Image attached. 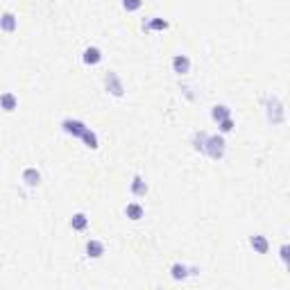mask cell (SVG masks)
Wrapping results in <instances>:
<instances>
[{
  "label": "cell",
  "mask_w": 290,
  "mask_h": 290,
  "mask_svg": "<svg viewBox=\"0 0 290 290\" xmlns=\"http://www.w3.org/2000/svg\"><path fill=\"white\" fill-rule=\"evenodd\" d=\"M265 107H267V120L272 125H281L286 120V109L279 95H267Z\"/></svg>",
  "instance_id": "2"
},
{
  "label": "cell",
  "mask_w": 290,
  "mask_h": 290,
  "mask_svg": "<svg viewBox=\"0 0 290 290\" xmlns=\"http://www.w3.org/2000/svg\"><path fill=\"white\" fill-rule=\"evenodd\" d=\"M0 30L7 32V34H14L18 30V16L14 12H5L0 16Z\"/></svg>",
  "instance_id": "5"
},
{
  "label": "cell",
  "mask_w": 290,
  "mask_h": 290,
  "mask_svg": "<svg viewBox=\"0 0 290 290\" xmlns=\"http://www.w3.org/2000/svg\"><path fill=\"white\" fill-rule=\"evenodd\" d=\"M82 61L86 66H98L102 61V50L98 46H89V48H84V53H82Z\"/></svg>",
  "instance_id": "8"
},
{
  "label": "cell",
  "mask_w": 290,
  "mask_h": 290,
  "mask_svg": "<svg viewBox=\"0 0 290 290\" xmlns=\"http://www.w3.org/2000/svg\"><path fill=\"white\" fill-rule=\"evenodd\" d=\"M211 116H213V120H215V123H220V120L229 118V116H231V109L227 107V105H215V107H213V111H211Z\"/></svg>",
  "instance_id": "17"
},
{
  "label": "cell",
  "mask_w": 290,
  "mask_h": 290,
  "mask_svg": "<svg viewBox=\"0 0 290 290\" xmlns=\"http://www.w3.org/2000/svg\"><path fill=\"white\" fill-rule=\"evenodd\" d=\"M170 277L175 279V281H184V279L190 277V267L186 265V263H175V265L170 267Z\"/></svg>",
  "instance_id": "15"
},
{
  "label": "cell",
  "mask_w": 290,
  "mask_h": 290,
  "mask_svg": "<svg viewBox=\"0 0 290 290\" xmlns=\"http://www.w3.org/2000/svg\"><path fill=\"white\" fill-rule=\"evenodd\" d=\"M143 30L163 32V30H168V21H166V18H159V16H152L150 21H145V23H143Z\"/></svg>",
  "instance_id": "14"
},
{
  "label": "cell",
  "mask_w": 290,
  "mask_h": 290,
  "mask_svg": "<svg viewBox=\"0 0 290 290\" xmlns=\"http://www.w3.org/2000/svg\"><path fill=\"white\" fill-rule=\"evenodd\" d=\"M207 132H195V136H193V148H195V152L204 154V143H207Z\"/></svg>",
  "instance_id": "18"
},
{
  "label": "cell",
  "mask_w": 290,
  "mask_h": 290,
  "mask_svg": "<svg viewBox=\"0 0 290 290\" xmlns=\"http://www.w3.org/2000/svg\"><path fill=\"white\" fill-rule=\"evenodd\" d=\"M105 86H107V91L113 95V98H123V95H125L123 79H120V77L116 75L113 71H109L107 75H105Z\"/></svg>",
  "instance_id": "3"
},
{
  "label": "cell",
  "mask_w": 290,
  "mask_h": 290,
  "mask_svg": "<svg viewBox=\"0 0 290 290\" xmlns=\"http://www.w3.org/2000/svg\"><path fill=\"white\" fill-rule=\"evenodd\" d=\"M125 215H127L132 222H138V220L145 218V209H143V204H138V202H130V204L125 207Z\"/></svg>",
  "instance_id": "10"
},
{
  "label": "cell",
  "mask_w": 290,
  "mask_h": 290,
  "mask_svg": "<svg viewBox=\"0 0 290 290\" xmlns=\"http://www.w3.org/2000/svg\"><path fill=\"white\" fill-rule=\"evenodd\" d=\"M225 152H227L225 138L218 136V134H209V136H207V143H204V154H207L209 159L220 161L222 157H225Z\"/></svg>",
  "instance_id": "1"
},
{
  "label": "cell",
  "mask_w": 290,
  "mask_h": 290,
  "mask_svg": "<svg viewBox=\"0 0 290 290\" xmlns=\"http://www.w3.org/2000/svg\"><path fill=\"white\" fill-rule=\"evenodd\" d=\"M130 190H132V195L134 197H145L148 195V190H150V186L141 175H134V179H132V184H130Z\"/></svg>",
  "instance_id": "9"
},
{
  "label": "cell",
  "mask_w": 290,
  "mask_h": 290,
  "mask_svg": "<svg viewBox=\"0 0 290 290\" xmlns=\"http://www.w3.org/2000/svg\"><path fill=\"white\" fill-rule=\"evenodd\" d=\"M279 252H281V261H284V263H288V245H281V249H279Z\"/></svg>",
  "instance_id": "21"
},
{
  "label": "cell",
  "mask_w": 290,
  "mask_h": 290,
  "mask_svg": "<svg viewBox=\"0 0 290 290\" xmlns=\"http://www.w3.org/2000/svg\"><path fill=\"white\" fill-rule=\"evenodd\" d=\"M172 71L177 75H188L190 73V57L188 54H175L172 57Z\"/></svg>",
  "instance_id": "6"
},
{
  "label": "cell",
  "mask_w": 290,
  "mask_h": 290,
  "mask_svg": "<svg viewBox=\"0 0 290 290\" xmlns=\"http://www.w3.org/2000/svg\"><path fill=\"white\" fill-rule=\"evenodd\" d=\"M102 254H105V243L98 240V238H91L86 243V256L89 259H102Z\"/></svg>",
  "instance_id": "12"
},
{
  "label": "cell",
  "mask_w": 290,
  "mask_h": 290,
  "mask_svg": "<svg viewBox=\"0 0 290 290\" xmlns=\"http://www.w3.org/2000/svg\"><path fill=\"white\" fill-rule=\"evenodd\" d=\"M23 182H25V186H30V188H36L39 184H41V172L36 170L34 166H27L23 170Z\"/></svg>",
  "instance_id": "11"
},
{
  "label": "cell",
  "mask_w": 290,
  "mask_h": 290,
  "mask_svg": "<svg viewBox=\"0 0 290 290\" xmlns=\"http://www.w3.org/2000/svg\"><path fill=\"white\" fill-rule=\"evenodd\" d=\"M249 245H252V249H254L256 254H267V249H270V243H267L265 236H261V234H256V236L249 238Z\"/></svg>",
  "instance_id": "13"
},
{
  "label": "cell",
  "mask_w": 290,
  "mask_h": 290,
  "mask_svg": "<svg viewBox=\"0 0 290 290\" xmlns=\"http://www.w3.org/2000/svg\"><path fill=\"white\" fill-rule=\"evenodd\" d=\"M89 222H91L89 215L82 213V211H79V213H75V215L71 218V227H73L75 231H86V229H89Z\"/></svg>",
  "instance_id": "16"
},
{
  "label": "cell",
  "mask_w": 290,
  "mask_h": 290,
  "mask_svg": "<svg viewBox=\"0 0 290 290\" xmlns=\"http://www.w3.org/2000/svg\"><path fill=\"white\" fill-rule=\"evenodd\" d=\"M61 130L75 138H82V134L89 130V127H86V123H82V120H77V118H66L64 123H61Z\"/></svg>",
  "instance_id": "4"
},
{
  "label": "cell",
  "mask_w": 290,
  "mask_h": 290,
  "mask_svg": "<svg viewBox=\"0 0 290 290\" xmlns=\"http://www.w3.org/2000/svg\"><path fill=\"white\" fill-rule=\"evenodd\" d=\"M0 109L7 113H12L18 109V98L14 91H5V93H0Z\"/></svg>",
  "instance_id": "7"
},
{
  "label": "cell",
  "mask_w": 290,
  "mask_h": 290,
  "mask_svg": "<svg viewBox=\"0 0 290 290\" xmlns=\"http://www.w3.org/2000/svg\"><path fill=\"white\" fill-rule=\"evenodd\" d=\"M141 7H143V0H123L125 12H138Z\"/></svg>",
  "instance_id": "19"
},
{
  "label": "cell",
  "mask_w": 290,
  "mask_h": 290,
  "mask_svg": "<svg viewBox=\"0 0 290 290\" xmlns=\"http://www.w3.org/2000/svg\"><path fill=\"white\" fill-rule=\"evenodd\" d=\"M218 127H220V132H222V134H229V132H234V118H225V120H220L218 123Z\"/></svg>",
  "instance_id": "20"
}]
</instances>
